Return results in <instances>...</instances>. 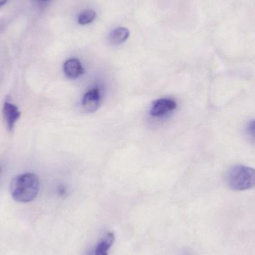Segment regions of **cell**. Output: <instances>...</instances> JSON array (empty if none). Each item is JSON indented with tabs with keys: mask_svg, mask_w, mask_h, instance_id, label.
I'll return each instance as SVG.
<instances>
[{
	"mask_svg": "<svg viewBox=\"0 0 255 255\" xmlns=\"http://www.w3.org/2000/svg\"><path fill=\"white\" fill-rule=\"evenodd\" d=\"M96 16H97V13L94 10H84L78 16V22L81 25H88L95 19Z\"/></svg>",
	"mask_w": 255,
	"mask_h": 255,
	"instance_id": "9c48e42d",
	"label": "cell"
},
{
	"mask_svg": "<svg viewBox=\"0 0 255 255\" xmlns=\"http://www.w3.org/2000/svg\"><path fill=\"white\" fill-rule=\"evenodd\" d=\"M3 116L9 130H12L20 117L19 109L12 103L5 102L3 107Z\"/></svg>",
	"mask_w": 255,
	"mask_h": 255,
	"instance_id": "5b68a950",
	"label": "cell"
},
{
	"mask_svg": "<svg viewBox=\"0 0 255 255\" xmlns=\"http://www.w3.org/2000/svg\"><path fill=\"white\" fill-rule=\"evenodd\" d=\"M7 1H8V0H0V7H1V6L4 5V4H5Z\"/></svg>",
	"mask_w": 255,
	"mask_h": 255,
	"instance_id": "8fae6325",
	"label": "cell"
},
{
	"mask_svg": "<svg viewBox=\"0 0 255 255\" xmlns=\"http://www.w3.org/2000/svg\"><path fill=\"white\" fill-rule=\"evenodd\" d=\"M40 190V182L34 173H24L17 175L10 182V191L15 201L28 203L37 197Z\"/></svg>",
	"mask_w": 255,
	"mask_h": 255,
	"instance_id": "6da1fadb",
	"label": "cell"
},
{
	"mask_svg": "<svg viewBox=\"0 0 255 255\" xmlns=\"http://www.w3.org/2000/svg\"><path fill=\"white\" fill-rule=\"evenodd\" d=\"M247 132L255 139V121H251L247 127Z\"/></svg>",
	"mask_w": 255,
	"mask_h": 255,
	"instance_id": "30bf717a",
	"label": "cell"
},
{
	"mask_svg": "<svg viewBox=\"0 0 255 255\" xmlns=\"http://www.w3.org/2000/svg\"><path fill=\"white\" fill-rule=\"evenodd\" d=\"M0 172H1V167H0Z\"/></svg>",
	"mask_w": 255,
	"mask_h": 255,
	"instance_id": "4fadbf2b",
	"label": "cell"
},
{
	"mask_svg": "<svg viewBox=\"0 0 255 255\" xmlns=\"http://www.w3.org/2000/svg\"><path fill=\"white\" fill-rule=\"evenodd\" d=\"M64 71L70 79H77L85 72L80 61L76 58H71L64 63Z\"/></svg>",
	"mask_w": 255,
	"mask_h": 255,
	"instance_id": "8992f818",
	"label": "cell"
},
{
	"mask_svg": "<svg viewBox=\"0 0 255 255\" xmlns=\"http://www.w3.org/2000/svg\"><path fill=\"white\" fill-rule=\"evenodd\" d=\"M40 1H47V0H40Z\"/></svg>",
	"mask_w": 255,
	"mask_h": 255,
	"instance_id": "7c38bea8",
	"label": "cell"
},
{
	"mask_svg": "<svg viewBox=\"0 0 255 255\" xmlns=\"http://www.w3.org/2000/svg\"><path fill=\"white\" fill-rule=\"evenodd\" d=\"M115 239L113 233H108L97 247L95 255H108V251L115 242Z\"/></svg>",
	"mask_w": 255,
	"mask_h": 255,
	"instance_id": "ba28073f",
	"label": "cell"
},
{
	"mask_svg": "<svg viewBox=\"0 0 255 255\" xmlns=\"http://www.w3.org/2000/svg\"><path fill=\"white\" fill-rule=\"evenodd\" d=\"M227 183L232 190H247L255 186V170L244 165L231 168L227 174Z\"/></svg>",
	"mask_w": 255,
	"mask_h": 255,
	"instance_id": "7a4b0ae2",
	"label": "cell"
},
{
	"mask_svg": "<svg viewBox=\"0 0 255 255\" xmlns=\"http://www.w3.org/2000/svg\"><path fill=\"white\" fill-rule=\"evenodd\" d=\"M102 99L100 91L97 88L90 90L82 101V107L87 113H94L101 106Z\"/></svg>",
	"mask_w": 255,
	"mask_h": 255,
	"instance_id": "3957f363",
	"label": "cell"
},
{
	"mask_svg": "<svg viewBox=\"0 0 255 255\" xmlns=\"http://www.w3.org/2000/svg\"><path fill=\"white\" fill-rule=\"evenodd\" d=\"M176 102L169 99H161L153 103L151 109V115L153 117H160L172 112L176 109Z\"/></svg>",
	"mask_w": 255,
	"mask_h": 255,
	"instance_id": "277c9868",
	"label": "cell"
},
{
	"mask_svg": "<svg viewBox=\"0 0 255 255\" xmlns=\"http://www.w3.org/2000/svg\"><path fill=\"white\" fill-rule=\"evenodd\" d=\"M129 31L127 28L120 27L113 30L109 35V42L113 45H119L124 43L128 38Z\"/></svg>",
	"mask_w": 255,
	"mask_h": 255,
	"instance_id": "52a82bcc",
	"label": "cell"
}]
</instances>
